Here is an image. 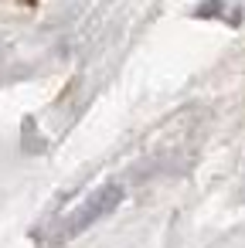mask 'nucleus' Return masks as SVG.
<instances>
[{"mask_svg":"<svg viewBox=\"0 0 245 248\" xmlns=\"http://www.w3.org/2000/svg\"><path fill=\"white\" fill-rule=\"evenodd\" d=\"M119 204H123V187H119V184H106V187H99L96 194H89V197H85V201L65 217L62 238H75V234H82L85 228H92L96 221H102L106 214H113Z\"/></svg>","mask_w":245,"mask_h":248,"instance_id":"1","label":"nucleus"}]
</instances>
